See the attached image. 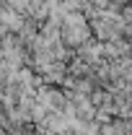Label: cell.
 <instances>
[{
    "instance_id": "cell-1",
    "label": "cell",
    "mask_w": 132,
    "mask_h": 135,
    "mask_svg": "<svg viewBox=\"0 0 132 135\" xmlns=\"http://www.w3.org/2000/svg\"><path fill=\"white\" fill-rule=\"evenodd\" d=\"M99 55H101V47H96V44H88L80 50V57H85V62H96Z\"/></svg>"
}]
</instances>
